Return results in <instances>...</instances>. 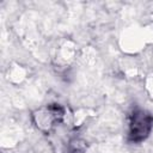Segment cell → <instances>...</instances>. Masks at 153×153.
<instances>
[{
	"mask_svg": "<svg viewBox=\"0 0 153 153\" xmlns=\"http://www.w3.org/2000/svg\"><path fill=\"white\" fill-rule=\"evenodd\" d=\"M63 115H65V110L62 106H60L59 104H50L45 109L38 110L33 115V117L37 118L36 123L39 128L49 129L54 126V123L60 122L63 118Z\"/></svg>",
	"mask_w": 153,
	"mask_h": 153,
	"instance_id": "7a4b0ae2",
	"label": "cell"
},
{
	"mask_svg": "<svg viewBox=\"0 0 153 153\" xmlns=\"http://www.w3.org/2000/svg\"><path fill=\"white\" fill-rule=\"evenodd\" d=\"M152 127L153 117L149 112L142 109L134 110L130 115L128 136L133 142H141L149 135Z\"/></svg>",
	"mask_w": 153,
	"mask_h": 153,
	"instance_id": "6da1fadb",
	"label": "cell"
}]
</instances>
